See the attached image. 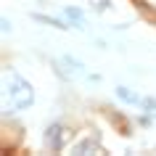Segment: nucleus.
<instances>
[{
  "label": "nucleus",
  "mask_w": 156,
  "mask_h": 156,
  "mask_svg": "<svg viewBox=\"0 0 156 156\" xmlns=\"http://www.w3.org/2000/svg\"><path fill=\"white\" fill-rule=\"evenodd\" d=\"M3 101H5V114H11V106L16 108H29L34 101V90L21 74L5 72L3 74Z\"/></svg>",
  "instance_id": "obj_1"
},
{
  "label": "nucleus",
  "mask_w": 156,
  "mask_h": 156,
  "mask_svg": "<svg viewBox=\"0 0 156 156\" xmlns=\"http://www.w3.org/2000/svg\"><path fill=\"white\" fill-rule=\"evenodd\" d=\"M143 108H148V114L151 116H156V101H148V98H143V103H140Z\"/></svg>",
  "instance_id": "obj_6"
},
{
  "label": "nucleus",
  "mask_w": 156,
  "mask_h": 156,
  "mask_svg": "<svg viewBox=\"0 0 156 156\" xmlns=\"http://www.w3.org/2000/svg\"><path fill=\"white\" fill-rule=\"evenodd\" d=\"M116 98L124 101V103H135V106H140V103H143V98H140L138 93H132L130 87H122V85L116 87Z\"/></svg>",
  "instance_id": "obj_4"
},
{
  "label": "nucleus",
  "mask_w": 156,
  "mask_h": 156,
  "mask_svg": "<svg viewBox=\"0 0 156 156\" xmlns=\"http://www.w3.org/2000/svg\"><path fill=\"white\" fill-rule=\"evenodd\" d=\"M74 154L93 156V154H103V148L98 146V140H80V143L74 146Z\"/></svg>",
  "instance_id": "obj_3"
},
{
  "label": "nucleus",
  "mask_w": 156,
  "mask_h": 156,
  "mask_svg": "<svg viewBox=\"0 0 156 156\" xmlns=\"http://www.w3.org/2000/svg\"><path fill=\"white\" fill-rule=\"evenodd\" d=\"M64 140H66V127L64 124H50L48 132H45V148L48 151H58L64 146Z\"/></svg>",
  "instance_id": "obj_2"
},
{
  "label": "nucleus",
  "mask_w": 156,
  "mask_h": 156,
  "mask_svg": "<svg viewBox=\"0 0 156 156\" xmlns=\"http://www.w3.org/2000/svg\"><path fill=\"white\" fill-rule=\"evenodd\" d=\"M64 16L69 19V21H74L80 29H85V16H82V11H74V8H69V5H66V8H64Z\"/></svg>",
  "instance_id": "obj_5"
}]
</instances>
